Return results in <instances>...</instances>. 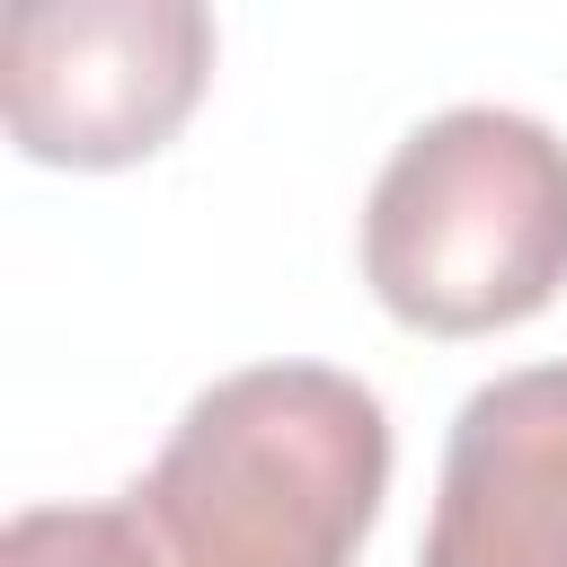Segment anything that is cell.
<instances>
[{"instance_id":"3957f363","label":"cell","mask_w":567,"mask_h":567,"mask_svg":"<svg viewBox=\"0 0 567 567\" xmlns=\"http://www.w3.org/2000/svg\"><path fill=\"white\" fill-rule=\"evenodd\" d=\"M213 71L195 0H27L0 44V106L27 159L124 168L151 159Z\"/></svg>"},{"instance_id":"5b68a950","label":"cell","mask_w":567,"mask_h":567,"mask_svg":"<svg viewBox=\"0 0 567 567\" xmlns=\"http://www.w3.org/2000/svg\"><path fill=\"white\" fill-rule=\"evenodd\" d=\"M9 567H159L133 505H35L9 523Z\"/></svg>"},{"instance_id":"7a4b0ae2","label":"cell","mask_w":567,"mask_h":567,"mask_svg":"<svg viewBox=\"0 0 567 567\" xmlns=\"http://www.w3.org/2000/svg\"><path fill=\"white\" fill-rule=\"evenodd\" d=\"M363 284L425 337H487L567 284V142L523 106H443L372 177Z\"/></svg>"},{"instance_id":"277c9868","label":"cell","mask_w":567,"mask_h":567,"mask_svg":"<svg viewBox=\"0 0 567 567\" xmlns=\"http://www.w3.org/2000/svg\"><path fill=\"white\" fill-rule=\"evenodd\" d=\"M416 567H567V363H523L461 399Z\"/></svg>"},{"instance_id":"6da1fadb","label":"cell","mask_w":567,"mask_h":567,"mask_svg":"<svg viewBox=\"0 0 567 567\" xmlns=\"http://www.w3.org/2000/svg\"><path fill=\"white\" fill-rule=\"evenodd\" d=\"M390 487V416L337 363H248L186 399L124 496L159 567H354Z\"/></svg>"}]
</instances>
